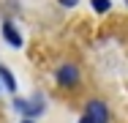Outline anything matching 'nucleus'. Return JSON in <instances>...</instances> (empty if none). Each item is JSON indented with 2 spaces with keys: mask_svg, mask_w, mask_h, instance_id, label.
<instances>
[{
  "mask_svg": "<svg viewBox=\"0 0 128 123\" xmlns=\"http://www.w3.org/2000/svg\"><path fill=\"white\" fill-rule=\"evenodd\" d=\"M14 107L19 109V112H25V115H41V109H44V101L36 96L30 98V101H25V98H14Z\"/></svg>",
  "mask_w": 128,
  "mask_h": 123,
  "instance_id": "nucleus-1",
  "label": "nucleus"
},
{
  "mask_svg": "<svg viewBox=\"0 0 128 123\" xmlns=\"http://www.w3.org/2000/svg\"><path fill=\"white\" fill-rule=\"evenodd\" d=\"M87 118H93L96 123H106L109 112H106V107H104L101 101H90L87 104Z\"/></svg>",
  "mask_w": 128,
  "mask_h": 123,
  "instance_id": "nucleus-2",
  "label": "nucleus"
},
{
  "mask_svg": "<svg viewBox=\"0 0 128 123\" xmlns=\"http://www.w3.org/2000/svg\"><path fill=\"white\" fill-rule=\"evenodd\" d=\"M76 79H79V71L74 66H63V69L57 71V82H60V85H74Z\"/></svg>",
  "mask_w": 128,
  "mask_h": 123,
  "instance_id": "nucleus-3",
  "label": "nucleus"
},
{
  "mask_svg": "<svg viewBox=\"0 0 128 123\" xmlns=\"http://www.w3.org/2000/svg\"><path fill=\"white\" fill-rule=\"evenodd\" d=\"M3 36H6V41H8L11 47H22V36L14 30V25H11V22L3 25Z\"/></svg>",
  "mask_w": 128,
  "mask_h": 123,
  "instance_id": "nucleus-4",
  "label": "nucleus"
},
{
  "mask_svg": "<svg viewBox=\"0 0 128 123\" xmlns=\"http://www.w3.org/2000/svg\"><path fill=\"white\" fill-rule=\"evenodd\" d=\"M0 79L6 82V88H8V90H16V82H14V77L8 74V69H3V66H0Z\"/></svg>",
  "mask_w": 128,
  "mask_h": 123,
  "instance_id": "nucleus-5",
  "label": "nucleus"
},
{
  "mask_svg": "<svg viewBox=\"0 0 128 123\" xmlns=\"http://www.w3.org/2000/svg\"><path fill=\"white\" fill-rule=\"evenodd\" d=\"M93 8H96L98 14H104V11H109V0H93Z\"/></svg>",
  "mask_w": 128,
  "mask_h": 123,
  "instance_id": "nucleus-6",
  "label": "nucleus"
},
{
  "mask_svg": "<svg viewBox=\"0 0 128 123\" xmlns=\"http://www.w3.org/2000/svg\"><path fill=\"white\" fill-rule=\"evenodd\" d=\"M60 3H63V6H68V8H71V6H76L79 0H60Z\"/></svg>",
  "mask_w": 128,
  "mask_h": 123,
  "instance_id": "nucleus-7",
  "label": "nucleus"
},
{
  "mask_svg": "<svg viewBox=\"0 0 128 123\" xmlns=\"http://www.w3.org/2000/svg\"><path fill=\"white\" fill-rule=\"evenodd\" d=\"M79 123H96V120H93V118H87V115H84V118H82V120H79Z\"/></svg>",
  "mask_w": 128,
  "mask_h": 123,
  "instance_id": "nucleus-8",
  "label": "nucleus"
},
{
  "mask_svg": "<svg viewBox=\"0 0 128 123\" xmlns=\"http://www.w3.org/2000/svg\"><path fill=\"white\" fill-rule=\"evenodd\" d=\"M25 123H30V120H25Z\"/></svg>",
  "mask_w": 128,
  "mask_h": 123,
  "instance_id": "nucleus-9",
  "label": "nucleus"
}]
</instances>
